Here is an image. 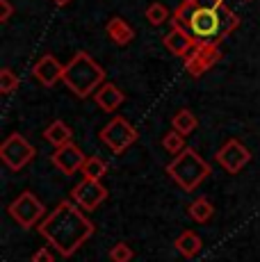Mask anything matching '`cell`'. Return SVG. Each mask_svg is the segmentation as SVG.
Masks as SVG:
<instances>
[{"instance_id": "cell-1", "label": "cell", "mask_w": 260, "mask_h": 262, "mask_svg": "<svg viewBox=\"0 0 260 262\" xmlns=\"http://www.w3.org/2000/svg\"><path fill=\"white\" fill-rule=\"evenodd\" d=\"M237 25V14L226 0H183L171 16V28L185 30L197 43L212 46H219Z\"/></svg>"}, {"instance_id": "cell-2", "label": "cell", "mask_w": 260, "mask_h": 262, "mask_svg": "<svg viewBox=\"0 0 260 262\" xmlns=\"http://www.w3.org/2000/svg\"><path fill=\"white\" fill-rule=\"evenodd\" d=\"M39 233L55 246L59 255L71 258L94 235V224L73 201H59L57 208L39 224Z\"/></svg>"}, {"instance_id": "cell-3", "label": "cell", "mask_w": 260, "mask_h": 262, "mask_svg": "<svg viewBox=\"0 0 260 262\" xmlns=\"http://www.w3.org/2000/svg\"><path fill=\"white\" fill-rule=\"evenodd\" d=\"M64 84L78 98H87L105 84V71L89 53L78 50L71 57V62L64 67Z\"/></svg>"}, {"instance_id": "cell-4", "label": "cell", "mask_w": 260, "mask_h": 262, "mask_svg": "<svg viewBox=\"0 0 260 262\" xmlns=\"http://www.w3.org/2000/svg\"><path fill=\"white\" fill-rule=\"evenodd\" d=\"M167 173L171 176V180L178 187H183L185 191H192L210 176V164L194 148H185L181 155H176L169 162Z\"/></svg>"}, {"instance_id": "cell-5", "label": "cell", "mask_w": 260, "mask_h": 262, "mask_svg": "<svg viewBox=\"0 0 260 262\" xmlns=\"http://www.w3.org/2000/svg\"><path fill=\"white\" fill-rule=\"evenodd\" d=\"M7 212L18 226H21V228H34V226L41 224V221L48 216L44 203L32 194V191H23V194H18L16 199L9 203Z\"/></svg>"}, {"instance_id": "cell-6", "label": "cell", "mask_w": 260, "mask_h": 262, "mask_svg": "<svg viewBox=\"0 0 260 262\" xmlns=\"http://www.w3.org/2000/svg\"><path fill=\"white\" fill-rule=\"evenodd\" d=\"M34 155H37L34 146L18 133L9 135L3 142V146H0V158H3V162L12 171H21L23 167H28Z\"/></svg>"}, {"instance_id": "cell-7", "label": "cell", "mask_w": 260, "mask_h": 262, "mask_svg": "<svg viewBox=\"0 0 260 262\" xmlns=\"http://www.w3.org/2000/svg\"><path fill=\"white\" fill-rule=\"evenodd\" d=\"M101 142L107 146L112 153H123L126 148H130L137 142V130L128 123V119L123 117H114L107 125L101 130Z\"/></svg>"}, {"instance_id": "cell-8", "label": "cell", "mask_w": 260, "mask_h": 262, "mask_svg": "<svg viewBox=\"0 0 260 262\" xmlns=\"http://www.w3.org/2000/svg\"><path fill=\"white\" fill-rule=\"evenodd\" d=\"M71 199L78 208H82L84 212H92L96 210L98 205L107 199V189L101 180H89V178H82L76 187L71 189Z\"/></svg>"}, {"instance_id": "cell-9", "label": "cell", "mask_w": 260, "mask_h": 262, "mask_svg": "<svg viewBox=\"0 0 260 262\" xmlns=\"http://www.w3.org/2000/svg\"><path fill=\"white\" fill-rule=\"evenodd\" d=\"M219 59H222L219 46H212V43H197V46L189 50L187 57H185V69H187L189 75L199 78V75L210 71Z\"/></svg>"}, {"instance_id": "cell-10", "label": "cell", "mask_w": 260, "mask_h": 262, "mask_svg": "<svg viewBox=\"0 0 260 262\" xmlns=\"http://www.w3.org/2000/svg\"><path fill=\"white\" fill-rule=\"evenodd\" d=\"M249 160H251V153H249L247 146L242 142H237V139H228V142L217 150V162L233 176L247 167Z\"/></svg>"}, {"instance_id": "cell-11", "label": "cell", "mask_w": 260, "mask_h": 262, "mask_svg": "<svg viewBox=\"0 0 260 262\" xmlns=\"http://www.w3.org/2000/svg\"><path fill=\"white\" fill-rule=\"evenodd\" d=\"M84 160H87V155H84L76 144H69V146H64V148H57L51 155L53 167L59 169L64 176H73L76 171H80L84 164Z\"/></svg>"}, {"instance_id": "cell-12", "label": "cell", "mask_w": 260, "mask_h": 262, "mask_svg": "<svg viewBox=\"0 0 260 262\" xmlns=\"http://www.w3.org/2000/svg\"><path fill=\"white\" fill-rule=\"evenodd\" d=\"M32 75L41 87H53L57 80H64V67L55 55H44L32 67Z\"/></svg>"}, {"instance_id": "cell-13", "label": "cell", "mask_w": 260, "mask_h": 262, "mask_svg": "<svg viewBox=\"0 0 260 262\" xmlns=\"http://www.w3.org/2000/svg\"><path fill=\"white\" fill-rule=\"evenodd\" d=\"M123 100H126V96H123V92L114 82H105L103 87L94 94V103H96L103 112H117L123 105Z\"/></svg>"}, {"instance_id": "cell-14", "label": "cell", "mask_w": 260, "mask_h": 262, "mask_svg": "<svg viewBox=\"0 0 260 262\" xmlns=\"http://www.w3.org/2000/svg\"><path fill=\"white\" fill-rule=\"evenodd\" d=\"M164 48H169V53L176 55V57H187L189 50L197 46V41H194L192 37H189L185 30H178V28H171L167 34H164Z\"/></svg>"}, {"instance_id": "cell-15", "label": "cell", "mask_w": 260, "mask_h": 262, "mask_svg": "<svg viewBox=\"0 0 260 262\" xmlns=\"http://www.w3.org/2000/svg\"><path fill=\"white\" fill-rule=\"evenodd\" d=\"M44 139H46L48 144L53 146L55 150L57 148H64V146L73 144V130L69 128L64 121H53L51 125H48L46 130H44Z\"/></svg>"}, {"instance_id": "cell-16", "label": "cell", "mask_w": 260, "mask_h": 262, "mask_svg": "<svg viewBox=\"0 0 260 262\" xmlns=\"http://www.w3.org/2000/svg\"><path fill=\"white\" fill-rule=\"evenodd\" d=\"M174 246H176V251L183 255V258L192 260L194 255L201 253L203 242H201V237H199L197 233H194V230H185L183 235H178V237H176V242H174Z\"/></svg>"}, {"instance_id": "cell-17", "label": "cell", "mask_w": 260, "mask_h": 262, "mask_svg": "<svg viewBox=\"0 0 260 262\" xmlns=\"http://www.w3.org/2000/svg\"><path fill=\"white\" fill-rule=\"evenodd\" d=\"M105 30H107V37L112 39L114 43H119V46H126V43H130L135 39V30L119 16L110 18L107 25H105Z\"/></svg>"}, {"instance_id": "cell-18", "label": "cell", "mask_w": 260, "mask_h": 262, "mask_svg": "<svg viewBox=\"0 0 260 262\" xmlns=\"http://www.w3.org/2000/svg\"><path fill=\"white\" fill-rule=\"evenodd\" d=\"M187 214H189V219L197 221V224H208V221L212 219V214H214V208H212V203H210L206 196H201V199H197V201L189 203Z\"/></svg>"}, {"instance_id": "cell-19", "label": "cell", "mask_w": 260, "mask_h": 262, "mask_svg": "<svg viewBox=\"0 0 260 262\" xmlns=\"http://www.w3.org/2000/svg\"><path fill=\"white\" fill-rule=\"evenodd\" d=\"M197 125H199V121H197V117H194L192 112H189V110H178V112L174 114V119H171V130L185 135V137H187L189 133H194Z\"/></svg>"}, {"instance_id": "cell-20", "label": "cell", "mask_w": 260, "mask_h": 262, "mask_svg": "<svg viewBox=\"0 0 260 262\" xmlns=\"http://www.w3.org/2000/svg\"><path fill=\"white\" fill-rule=\"evenodd\" d=\"M80 171H82V176L89 180H101L103 176L107 173V162H105L103 158H98V155H89Z\"/></svg>"}, {"instance_id": "cell-21", "label": "cell", "mask_w": 260, "mask_h": 262, "mask_svg": "<svg viewBox=\"0 0 260 262\" xmlns=\"http://www.w3.org/2000/svg\"><path fill=\"white\" fill-rule=\"evenodd\" d=\"M162 146H164V150H169L171 155H181L183 150L187 148V146H185V135L176 133V130H171V133L164 135Z\"/></svg>"}, {"instance_id": "cell-22", "label": "cell", "mask_w": 260, "mask_h": 262, "mask_svg": "<svg viewBox=\"0 0 260 262\" xmlns=\"http://www.w3.org/2000/svg\"><path fill=\"white\" fill-rule=\"evenodd\" d=\"M174 14L169 12V7L167 5H162V3H153L151 7L146 9V21L151 23V25H162L167 18H171Z\"/></svg>"}, {"instance_id": "cell-23", "label": "cell", "mask_w": 260, "mask_h": 262, "mask_svg": "<svg viewBox=\"0 0 260 262\" xmlns=\"http://www.w3.org/2000/svg\"><path fill=\"white\" fill-rule=\"evenodd\" d=\"M18 84H21V80L12 69H0V94H12L14 89H18Z\"/></svg>"}, {"instance_id": "cell-24", "label": "cell", "mask_w": 260, "mask_h": 262, "mask_svg": "<svg viewBox=\"0 0 260 262\" xmlns=\"http://www.w3.org/2000/svg\"><path fill=\"white\" fill-rule=\"evenodd\" d=\"M133 258H135V251L130 249L126 242H119V244H114L110 249V260L112 262H130Z\"/></svg>"}, {"instance_id": "cell-25", "label": "cell", "mask_w": 260, "mask_h": 262, "mask_svg": "<svg viewBox=\"0 0 260 262\" xmlns=\"http://www.w3.org/2000/svg\"><path fill=\"white\" fill-rule=\"evenodd\" d=\"M14 14V7L9 0H0V23H7Z\"/></svg>"}, {"instance_id": "cell-26", "label": "cell", "mask_w": 260, "mask_h": 262, "mask_svg": "<svg viewBox=\"0 0 260 262\" xmlns=\"http://www.w3.org/2000/svg\"><path fill=\"white\" fill-rule=\"evenodd\" d=\"M30 262H55L51 249H37V253L32 255V260Z\"/></svg>"}, {"instance_id": "cell-27", "label": "cell", "mask_w": 260, "mask_h": 262, "mask_svg": "<svg viewBox=\"0 0 260 262\" xmlns=\"http://www.w3.org/2000/svg\"><path fill=\"white\" fill-rule=\"evenodd\" d=\"M53 3L57 5V7H64V5H69V3H71V0H53Z\"/></svg>"}, {"instance_id": "cell-28", "label": "cell", "mask_w": 260, "mask_h": 262, "mask_svg": "<svg viewBox=\"0 0 260 262\" xmlns=\"http://www.w3.org/2000/svg\"><path fill=\"white\" fill-rule=\"evenodd\" d=\"M247 3H249V0H247Z\"/></svg>"}]
</instances>
